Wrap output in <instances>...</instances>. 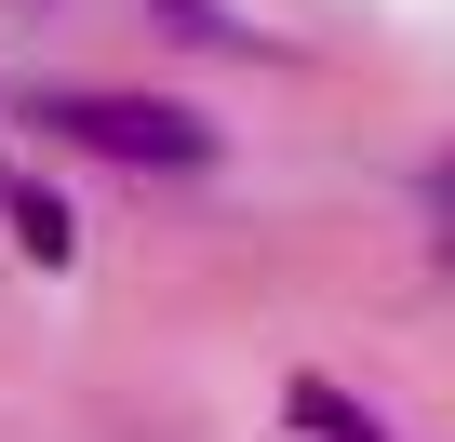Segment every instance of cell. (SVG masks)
<instances>
[{
	"instance_id": "7a4b0ae2",
	"label": "cell",
	"mask_w": 455,
	"mask_h": 442,
	"mask_svg": "<svg viewBox=\"0 0 455 442\" xmlns=\"http://www.w3.org/2000/svg\"><path fill=\"white\" fill-rule=\"evenodd\" d=\"M0 214H14V255H28V269H68V255H81V214H68L41 174H0Z\"/></svg>"
},
{
	"instance_id": "6da1fadb",
	"label": "cell",
	"mask_w": 455,
	"mask_h": 442,
	"mask_svg": "<svg viewBox=\"0 0 455 442\" xmlns=\"http://www.w3.org/2000/svg\"><path fill=\"white\" fill-rule=\"evenodd\" d=\"M28 121H41V134H81V148H108V161H161V174H201V161H214V121H201V108H161V94H41Z\"/></svg>"
}]
</instances>
